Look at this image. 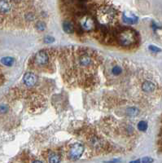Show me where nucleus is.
Instances as JSON below:
<instances>
[{"label":"nucleus","mask_w":162,"mask_h":163,"mask_svg":"<svg viewBox=\"0 0 162 163\" xmlns=\"http://www.w3.org/2000/svg\"><path fill=\"white\" fill-rule=\"evenodd\" d=\"M76 69H89L95 66V56L90 51H80L76 53L75 58Z\"/></svg>","instance_id":"1"},{"label":"nucleus","mask_w":162,"mask_h":163,"mask_svg":"<svg viewBox=\"0 0 162 163\" xmlns=\"http://www.w3.org/2000/svg\"><path fill=\"white\" fill-rule=\"evenodd\" d=\"M118 43L123 47H130L136 41L135 32L131 30H124L117 34Z\"/></svg>","instance_id":"2"},{"label":"nucleus","mask_w":162,"mask_h":163,"mask_svg":"<svg viewBox=\"0 0 162 163\" xmlns=\"http://www.w3.org/2000/svg\"><path fill=\"white\" fill-rule=\"evenodd\" d=\"M98 12V20L103 25H107L108 23H110L116 17L115 10L111 7H101Z\"/></svg>","instance_id":"3"},{"label":"nucleus","mask_w":162,"mask_h":163,"mask_svg":"<svg viewBox=\"0 0 162 163\" xmlns=\"http://www.w3.org/2000/svg\"><path fill=\"white\" fill-rule=\"evenodd\" d=\"M79 25L82 30L85 31H91L95 28V21L90 16L86 14L80 17Z\"/></svg>","instance_id":"4"},{"label":"nucleus","mask_w":162,"mask_h":163,"mask_svg":"<svg viewBox=\"0 0 162 163\" xmlns=\"http://www.w3.org/2000/svg\"><path fill=\"white\" fill-rule=\"evenodd\" d=\"M84 151V147L82 143H75L70 148V158L73 160H78L82 157Z\"/></svg>","instance_id":"5"},{"label":"nucleus","mask_w":162,"mask_h":163,"mask_svg":"<svg viewBox=\"0 0 162 163\" xmlns=\"http://www.w3.org/2000/svg\"><path fill=\"white\" fill-rule=\"evenodd\" d=\"M34 63L38 66H45L49 63V55L45 51H40L34 55Z\"/></svg>","instance_id":"6"},{"label":"nucleus","mask_w":162,"mask_h":163,"mask_svg":"<svg viewBox=\"0 0 162 163\" xmlns=\"http://www.w3.org/2000/svg\"><path fill=\"white\" fill-rule=\"evenodd\" d=\"M23 81L27 87H33L37 83V76L31 72H28L24 75Z\"/></svg>","instance_id":"7"},{"label":"nucleus","mask_w":162,"mask_h":163,"mask_svg":"<svg viewBox=\"0 0 162 163\" xmlns=\"http://www.w3.org/2000/svg\"><path fill=\"white\" fill-rule=\"evenodd\" d=\"M12 3L11 1H0V13L8 14L12 10Z\"/></svg>","instance_id":"8"},{"label":"nucleus","mask_w":162,"mask_h":163,"mask_svg":"<svg viewBox=\"0 0 162 163\" xmlns=\"http://www.w3.org/2000/svg\"><path fill=\"white\" fill-rule=\"evenodd\" d=\"M142 89L145 92H152L154 90L156 89V86L155 84L150 82V81H146L144 82L142 85Z\"/></svg>","instance_id":"9"},{"label":"nucleus","mask_w":162,"mask_h":163,"mask_svg":"<svg viewBox=\"0 0 162 163\" xmlns=\"http://www.w3.org/2000/svg\"><path fill=\"white\" fill-rule=\"evenodd\" d=\"M63 30L67 34H73L74 32V25L71 21L64 20L63 22Z\"/></svg>","instance_id":"10"},{"label":"nucleus","mask_w":162,"mask_h":163,"mask_svg":"<svg viewBox=\"0 0 162 163\" xmlns=\"http://www.w3.org/2000/svg\"><path fill=\"white\" fill-rule=\"evenodd\" d=\"M123 21L126 24H134L138 21V18L135 16H126V14H123Z\"/></svg>","instance_id":"11"},{"label":"nucleus","mask_w":162,"mask_h":163,"mask_svg":"<svg viewBox=\"0 0 162 163\" xmlns=\"http://www.w3.org/2000/svg\"><path fill=\"white\" fill-rule=\"evenodd\" d=\"M1 63L5 64L7 66H11L14 63V58L10 57V56H7V57H3L1 59Z\"/></svg>","instance_id":"12"},{"label":"nucleus","mask_w":162,"mask_h":163,"mask_svg":"<svg viewBox=\"0 0 162 163\" xmlns=\"http://www.w3.org/2000/svg\"><path fill=\"white\" fill-rule=\"evenodd\" d=\"M60 162V157L58 154H51L49 158L50 163H59Z\"/></svg>","instance_id":"13"},{"label":"nucleus","mask_w":162,"mask_h":163,"mask_svg":"<svg viewBox=\"0 0 162 163\" xmlns=\"http://www.w3.org/2000/svg\"><path fill=\"white\" fill-rule=\"evenodd\" d=\"M139 113L138 109L134 108V107H132V108H129L127 109V114L129 116H131V117H134V116H136L138 115Z\"/></svg>","instance_id":"14"},{"label":"nucleus","mask_w":162,"mask_h":163,"mask_svg":"<svg viewBox=\"0 0 162 163\" xmlns=\"http://www.w3.org/2000/svg\"><path fill=\"white\" fill-rule=\"evenodd\" d=\"M138 129L141 131H146L147 129V123L144 121H141L138 124Z\"/></svg>","instance_id":"15"},{"label":"nucleus","mask_w":162,"mask_h":163,"mask_svg":"<svg viewBox=\"0 0 162 163\" xmlns=\"http://www.w3.org/2000/svg\"><path fill=\"white\" fill-rule=\"evenodd\" d=\"M112 71H113V74L114 75H120L122 74V68L118 65H116V66L113 67Z\"/></svg>","instance_id":"16"},{"label":"nucleus","mask_w":162,"mask_h":163,"mask_svg":"<svg viewBox=\"0 0 162 163\" xmlns=\"http://www.w3.org/2000/svg\"><path fill=\"white\" fill-rule=\"evenodd\" d=\"M36 26H37V29H38V30L42 31V30H45V28H46V24H45L43 21H38V22H37Z\"/></svg>","instance_id":"17"},{"label":"nucleus","mask_w":162,"mask_h":163,"mask_svg":"<svg viewBox=\"0 0 162 163\" xmlns=\"http://www.w3.org/2000/svg\"><path fill=\"white\" fill-rule=\"evenodd\" d=\"M148 49L150 50L151 51H152V52H160V51H161V48L157 47L154 46V45H151V46H149Z\"/></svg>","instance_id":"18"},{"label":"nucleus","mask_w":162,"mask_h":163,"mask_svg":"<svg viewBox=\"0 0 162 163\" xmlns=\"http://www.w3.org/2000/svg\"><path fill=\"white\" fill-rule=\"evenodd\" d=\"M141 161V163H152L153 162V159L152 158H149V157H145V158H142Z\"/></svg>","instance_id":"19"},{"label":"nucleus","mask_w":162,"mask_h":163,"mask_svg":"<svg viewBox=\"0 0 162 163\" xmlns=\"http://www.w3.org/2000/svg\"><path fill=\"white\" fill-rule=\"evenodd\" d=\"M55 39L52 37H46L44 39V42L45 43H53Z\"/></svg>","instance_id":"20"},{"label":"nucleus","mask_w":162,"mask_h":163,"mask_svg":"<svg viewBox=\"0 0 162 163\" xmlns=\"http://www.w3.org/2000/svg\"><path fill=\"white\" fill-rule=\"evenodd\" d=\"M130 163H141V161L139 159H138V160H135V161H132Z\"/></svg>","instance_id":"21"},{"label":"nucleus","mask_w":162,"mask_h":163,"mask_svg":"<svg viewBox=\"0 0 162 163\" xmlns=\"http://www.w3.org/2000/svg\"><path fill=\"white\" fill-rule=\"evenodd\" d=\"M33 163H43L42 162H40V161H34Z\"/></svg>","instance_id":"22"}]
</instances>
